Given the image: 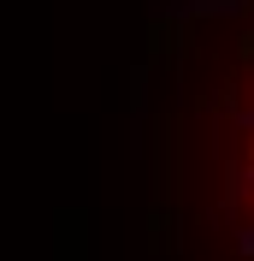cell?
Listing matches in <instances>:
<instances>
[{
  "instance_id": "6da1fadb",
  "label": "cell",
  "mask_w": 254,
  "mask_h": 261,
  "mask_svg": "<svg viewBox=\"0 0 254 261\" xmlns=\"http://www.w3.org/2000/svg\"><path fill=\"white\" fill-rule=\"evenodd\" d=\"M177 12L237 24L231 71L213 89V125H219V238L225 261H254V0H177Z\"/></svg>"
}]
</instances>
